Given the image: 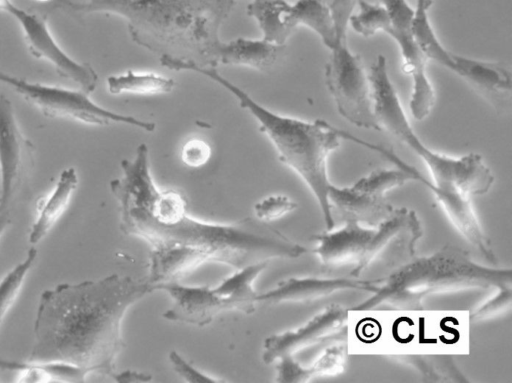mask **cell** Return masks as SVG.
Masks as SVG:
<instances>
[{"label":"cell","mask_w":512,"mask_h":383,"mask_svg":"<svg viewBox=\"0 0 512 383\" xmlns=\"http://www.w3.org/2000/svg\"><path fill=\"white\" fill-rule=\"evenodd\" d=\"M152 292L147 279L119 274L44 290L28 361L68 363L113 378L125 346L124 316Z\"/></svg>","instance_id":"cell-1"},{"label":"cell","mask_w":512,"mask_h":383,"mask_svg":"<svg viewBox=\"0 0 512 383\" xmlns=\"http://www.w3.org/2000/svg\"><path fill=\"white\" fill-rule=\"evenodd\" d=\"M237 0H56L78 14L122 18L131 39L159 55L214 67L220 28Z\"/></svg>","instance_id":"cell-2"},{"label":"cell","mask_w":512,"mask_h":383,"mask_svg":"<svg viewBox=\"0 0 512 383\" xmlns=\"http://www.w3.org/2000/svg\"><path fill=\"white\" fill-rule=\"evenodd\" d=\"M121 231L144 240L149 248L179 246L201 261L218 262L240 269L273 259H297L308 249L257 218L232 223L199 220L188 212L170 223H157L145 215L119 212Z\"/></svg>","instance_id":"cell-3"},{"label":"cell","mask_w":512,"mask_h":383,"mask_svg":"<svg viewBox=\"0 0 512 383\" xmlns=\"http://www.w3.org/2000/svg\"><path fill=\"white\" fill-rule=\"evenodd\" d=\"M164 66L175 71L203 75L228 91L256 120L259 129L274 147L278 159L305 183L314 196L327 231L334 228L329 203L332 183L328 176V158L341 144L338 129L323 119L308 121L283 115L255 101L245 90L219 73L217 68L193 62L167 59Z\"/></svg>","instance_id":"cell-4"},{"label":"cell","mask_w":512,"mask_h":383,"mask_svg":"<svg viewBox=\"0 0 512 383\" xmlns=\"http://www.w3.org/2000/svg\"><path fill=\"white\" fill-rule=\"evenodd\" d=\"M509 285L510 267L482 265L467 250L446 244L428 256L416 255L379 278L377 290L352 310H421L431 295Z\"/></svg>","instance_id":"cell-5"},{"label":"cell","mask_w":512,"mask_h":383,"mask_svg":"<svg viewBox=\"0 0 512 383\" xmlns=\"http://www.w3.org/2000/svg\"><path fill=\"white\" fill-rule=\"evenodd\" d=\"M424 230L417 213L406 207L375 226L345 221L336 230L312 236L313 253L327 268L351 267L348 276L361 274L378 259L400 260V264L417 255V243Z\"/></svg>","instance_id":"cell-6"},{"label":"cell","mask_w":512,"mask_h":383,"mask_svg":"<svg viewBox=\"0 0 512 383\" xmlns=\"http://www.w3.org/2000/svg\"><path fill=\"white\" fill-rule=\"evenodd\" d=\"M0 83L13 88L43 115L54 119H69L92 126L128 125L153 132L155 123L124 115L95 103L80 89H67L15 77L0 71Z\"/></svg>","instance_id":"cell-7"},{"label":"cell","mask_w":512,"mask_h":383,"mask_svg":"<svg viewBox=\"0 0 512 383\" xmlns=\"http://www.w3.org/2000/svg\"><path fill=\"white\" fill-rule=\"evenodd\" d=\"M324 76L327 89L341 117L363 129L380 131L371 95L369 75L348 42L340 41L329 50Z\"/></svg>","instance_id":"cell-8"},{"label":"cell","mask_w":512,"mask_h":383,"mask_svg":"<svg viewBox=\"0 0 512 383\" xmlns=\"http://www.w3.org/2000/svg\"><path fill=\"white\" fill-rule=\"evenodd\" d=\"M390 18L387 32L396 43L403 70L412 82L409 102L412 116L421 121L429 116L436 101L434 87L427 74L428 59L413 33L415 9L406 0H382Z\"/></svg>","instance_id":"cell-9"},{"label":"cell","mask_w":512,"mask_h":383,"mask_svg":"<svg viewBox=\"0 0 512 383\" xmlns=\"http://www.w3.org/2000/svg\"><path fill=\"white\" fill-rule=\"evenodd\" d=\"M8 14L20 25L32 56L49 63L61 77L85 93L90 95L95 91L98 84L96 71L89 64L70 57L59 46L49 30L45 16L31 13L16 4H13Z\"/></svg>","instance_id":"cell-10"},{"label":"cell","mask_w":512,"mask_h":383,"mask_svg":"<svg viewBox=\"0 0 512 383\" xmlns=\"http://www.w3.org/2000/svg\"><path fill=\"white\" fill-rule=\"evenodd\" d=\"M34 161V144L20 130L11 101L0 94V209H9Z\"/></svg>","instance_id":"cell-11"},{"label":"cell","mask_w":512,"mask_h":383,"mask_svg":"<svg viewBox=\"0 0 512 383\" xmlns=\"http://www.w3.org/2000/svg\"><path fill=\"white\" fill-rule=\"evenodd\" d=\"M348 319L346 307L337 303L329 304L301 326L267 337L262 360L270 365L342 336L347 329Z\"/></svg>","instance_id":"cell-12"},{"label":"cell","mask_w":512,"mask_h":383,"mask_svg":"<svg viewBox=\"0 0 512 383\" xmlns=\"http://www.w3.org/2000/svg\"><path fill=\"white\" fill-rule=\"evenodd\" d=\"M398 161L410 173L413 181L423 184L432 192L450 223L466 242L476 249L486 261L497 265L498 258L493 250L491 240L475 212L471 201L472 197L452 187L435 185L400 157H398Z\"/></svg>","instance_id":"cell-13"},{"label":"cell","mask_w":512,"mask_h":383,"mask_svg":"<svg viewBox=\"0 0 512 383\" xmlns=\"http://www.w3.org/2000/svg\"><path fill=\"white\" fill-rule=\"evenodd\" d=\"M378 285L379 278L367 280L351 276L290 277L280 281L274 288L258 293L256 302L264 305L309 304L345 291L374 293Z\"/></svg>","instance_id":"cell-14"},{"label":"cell","mask_w":512,"mask_h":383,"mask_svg":"<svg viewBox=\"0 0 512 383\" xmlns=\"http://www.w3.org/2000/svg\"><path fill=\"white\" fill-rule=\"evenodd\" d=\"M152 289L164 291L172 298V306L163 314L172 322L202 327L222 313L236 311L233 303L218 295L213 288L185 286L174 281L154 285Z\"/></svg>","instance_id":"cell-15"},{"label":"cell","mask_w":512,"mask_h":383,"mask_svg":"<svg viewBox=\"0 0 512 383\" xmlns=\"http://www.w3.org/2000/svg\"><path fill=\"white\" fill-rule=\"evenodd\" d=\"M447 70L494 106L503 107L510 102L511 73L502 64L451 52Z\"/></svg>","instance_id":"cell-16"},{"label":"cell","mask_w":512,"mask_h":383,"mask_svg":"<svg viewBox=\"0 0 512 383\" xmlns=\"http://www.w3.org/2000/svg\"><path fill=\"white\" fill-rule=\"evenodd\" d=\"M329 203L344 221H355L363 225L375 226L390 217L395 208L386 196L373 195L354 188L337 187L332 184Z\"/></svg>","instance_id":"cell-17"},{"label":"cell","mask_w":512,"mask_h":383,"mask_svg":"<svg viewBox=\"0 0 512 383\" xmlns=\"http://www.w3.org/2000/svg\"><path fill=\"white\" fill-rule=\"evenodd\" d=\"M281 22L290 37L298 27L313 31L331 50L339 40L332 15L322 0H286L281 9Z\"/></svg>","instance_id":"cell-18"},{"label":"cell","mask_w":512,"mask_h":383,"mask_svg":"<svg viewBox=\"0 0 512 383\" xmlns=\"http://www.w3.org/2000/svg\"><path fill=\"white\" fill-rule=\"evenodd\" d=\"M284 49L285 45H277L262 38L221 41L214 52L213 64L215 68L228 65L268 71L278 62Z\"/></svg>","instance_id":"cell-19"},{"label":"cell","mask_w":512,"mask_h":383,"mask_svg":"<svg viewBox=\"0 0 512 383\" xmlns=\"http://www.w3.org/2000/svg\"><path fill=\"white\" fill-rule=\"evenodd\" d=\"M347 344L337 341L328 346L310 366H303L295 357L283 358L275 363L276 382L307 383L321 377H332L344 372L347 362Z\"/></svg>","instance_id":"cell-20"},{"label":"cell","mask_w":512,"mask_h":383,"mask_svg":"<svg viewBox=\"0 0 512 383\" xmlns=\"http://www.w3.org/2000/svg\"><path fill=\"white\" fill-rule=\"evenodd\" d=\"M78 185V175L73 167L61 171L54 189L41 203L39 213L29 233V243H39L54 227L65 212Z\"/></svg>","instance_id":"cell-21"},{"label":"cell","mask_w":512,"mask_h":383,"mask_svg":"<svg viewBox=\"0 0 512 383\" xmlns=\"http://www.w3.org/2000/svg\"><path fill=\"white\" fill-rule=\"evenodd\" d=\"M268 264L260 262L236 269L235 273L223 279L213 290L231 301L236 311L251 314L255 311L258 295L254 289V282Z\"/></svg>","instance_id":"cell-22"},{"label":"cell","mask_w":512,"mask_h":383,"mask_svg":"<svg viewBox=\"0 0 512 383\" xmlns=\"http://www.w3.org/2000/svg\"><path fill=\"white\" fill-rule=\"evenodd\" d=\"M174 79L154 73L126 71L107 78V89L112 95H160L173 91Z\"/></svg>","instance_id":"cell-23"},{"label":"cell","mask_w":512,"mask_h":383,"mask_svg":"<svg viewBox=\"0 0 512 383\" xmlns=\"http://www.w3.org/2000/svg\"><path fill=\"white\" fill-rule=\"evenodd\" d=\"M400 361L415 370L424 381L467 382L464 374L447 355H402Z\"/></svg>","instance_id":"cell-24"},{"label":"cell","mask_w":512,"mask_h":383,"mask_svg":"<svg viewBox=\"0 0 512 383\" xmlns=\"http://www.w3.org/2000/svg\"><path fill=\"white\" fill-rule=\"evenodd\" d=\"M414 9L413 33L416 41L428 61L431 60L447 69L452 51L444 47L439 40L430 21L428 11L418 8Z\"/></svg>","instance_id":"cell-25"},{"label":"cell","mask_w":512,"mask_h":383,"mask_svg":"<svg viewBox=\"0 0 512 383\" xmlns=\"http://www.w3.org/2000/svg\"><path fill=\"white\" fill-rule=\"evenodd\" d=\"M358 11L352 13L348 20L355 33L363 37H372L378 33H386L390 28V18L383 4L373 3L367 0H358Z\"/></svg>","instance_id":"cell-26"},{"label":"cell","mask_w":512,"mask_h":383,"mask_svg":"<svg viewBox=\"0 0 512 383\" xmlns=\"http://www.w3.org/2000/svg\"><path fill=\"white\" fill-rule=\"evenodd\" d=\"M38 251L32 246L25 259L10 270L0 281V327L8 311L16 301L25 277L34 265Z\"/></svg>","instance_id":"cell-27"},{"label":"cell","mask_w":512,"mask_h":383,"mask_svg":"<svg viewBox=\"0 0 512 383\" xmlns=\"http://www.w3.org/2000/svg\"><path fill=\"white\" fill-rule=\"evenodd\" d=\"M298 204L286 195L273 194L264 197L254 205L255 218L270 223L293 212Z\"/></svg>","instance_id":"cell-28"},{"label":"cell","mask_w":512,"mask_h":383,"mask_svg":"<svg viewBox=\"0 0 512 383\" xmlns=\"http://www.w3.org/2000/svg\"><path fill=\"white\" fill-rule=\"evenodd\" d=\"M512 304V285L497 288V293L476 308L470 314L472 323H480L510 310Z\"/></svg>","instance_id":"cell-29"},{"label":"cell","mask_w":512,"mask_h":383,"mask_svg":"<svg viewBox=\"0 0 512 383\" xmlns=\"http://www.w3.org/2000/svg\"><path fill=\"white\" fill-rule=\"evenodd\" d=\"M211 155V146L199 138L188 140L180 152L181 161L190 168L204 166L210 160Z\"/></svg>","instance_id":"cell-30"},{"label":"cell","mask_w":512,"mask_h":383,"mask_svg":"<svg viewBox=\"0 0 512 383\" xmlns=\"http://www.w3.org/2000/svg\"><path fill=\"white\" fill-rule=\"evenodd\" d=\"M328 7L335 23L339 40H347L348 20L358 0H322Z\"/></svg>","instance_id":"cell-31"},{"label":"cell","mask_w":512,"mask_h":383,"mask_svg":"<svg viewBox=\"0 0 512 383\" xmlns=\"http://www.w3.org/2000/svg\"><path fill=\"white\" fill-rule=\"evenodd\" d=\"M170 363L175 372L181 376L186 382L191 383H206V382H221L219 379H215L194 367L191 363L185 360L176 351L169 353Z\"/></svg>","instance_id":"cell-32"},{"label":"cell","mask_w":512,"mask_h":383,"mask_svg":"<svg viewBox=\"0 0 512 383\" xmlns=\"http://www.w3.org/2000/svg\"><path fill=\"white\" fill-rule=\"evenodd\" d=\"M113 379L116 382H144L149 381L151 379L150 375L144 374L142 372L126 370L120 373H115Z\"/></svg>","instance_id":"cell-33"},{"label":"cell","mask_w":512,"mask_h":383,"mask_svg":"<svg viewBox=\"0 0 512 383\" xmlns=\"http://www.w3.org/2000/svg\"><path fill=\"white\" fill-rule=\"evenodd\" d=\"M11 225V217L9 209H0V238Z\"/></svg>","instance_id":"cell-34"},{"label":"cell","mask_w":512,"mask_h":383,"mask_svg":"<svg viewBox=\"0 0 512 383\" xmlns=\"http://www.w3.org/2000/svg\"><path fill=\"white\" fill-rule=\"evenodd\" d=\"M432 4H433V0H416L415 8L429 11Z\"/></svg>","instance_id":"cell-35"},{"label":"cell","mask_w":512,"mask_h":383,"mask_svg":"<svg viewBox=\"0 0 512 383\" xmlns=\"http://www.w3.org/2000/svg\"><path fill=\"white\" fill-rule=\"evenodd\" d=\"M13 4L12 0H0V11L8 14Z\"/></svg>","instance_id":"cell-36"},{"label":"cell","mask_w":512,"mask_h":383,"mask_svg":"<svg viewBox=\"0 0 512 383\" xmlns=\"http://www.w3.org/2000/svg\"><path fill=\"white\" fill-rule=\"evenodd\" d=\"M37 1L45 2V1H48V0H37Z\"/></svg>","instance_id":"cell-37"}]
</instances>
